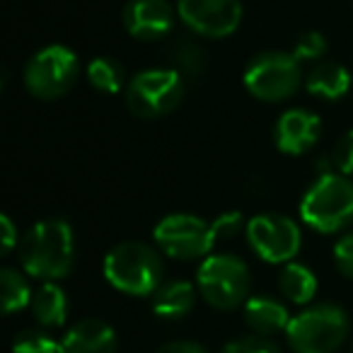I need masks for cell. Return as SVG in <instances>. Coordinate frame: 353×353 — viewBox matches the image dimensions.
I'll list each match as a JSON object with an SVG mask.
<instances>
[{
  "instance_id": "obj_1",
  "label": "cell",
  "mask_w": 353,
  "mask_h": 353,
  "mask_svg": "<svg viewBox=\"0 0 353 353\" xmlns=\"http://www.w3.org/2000/svg\"><path fill=\"white\" fill-rule=\"evenodd\" d=\"M20 264L27 276L39 281H61L73 271L75 235L61 218H46L32 225L20 240Z\"/></svg>"
},
{
  "instance_id": "obj_2",
  "label": "cell",
  "mask_w": 353,
  "mask_h": 353,
  "mask_svg": "<svg viewBox=\"0 0 353 353\" xmlns=\"http://www.w3.org/2000/svg\"><path fill=\"white\" fill-rule=\"evenodd\" d=\"M104 279L114 290L133 298H152L162 285V256L145 242H119L104 256Z\"/></svg>"
},
{
  "instance_id": "obj_3",
  "label": "cell",
  "mask_w": 353,
  "mask_h": 353,
  "mask_svg": "<svg viewBox=\"0 0 353 353\" xmlns=\"http://www.w3.org/2000/svg\"><path fill=\"white\" fill-rule=\"evenodd\" d=\"M300 218L319 235H334L353 223V182L341 172H324L300 201Z\"/></svg>"
},
{
  "instance_id": "obj_4",
  "label": "cell",
  "mask_w": 353,
  "mask_h": 353,
  "mask_svg": "<svg viewBox=\"0 0 353 353\" xmlns=\"http://www.w3.org/2000/svg\"><path fill=\"white\" fill-rule=\"evenodd\" d=\"M348 329L351 322L343 307L322 303L295 314L285 329V339L295 353H334L346 341Z\"/></svg>"
},
{
  "instance_id": "obj_5",
  "label": "cell",
  "mask_w": 353,
  "mask_h": 353,
  "mask_svg": "<svg viewBox=\"0 0 353 353\" xmlns=\"http://www.w3.org/2000/svg\"><path fill=\"white\" fill-rule=\"evenodd\" d=\"M250 266L235 254H211L196 271L199 295L216 310H235L250 298Z\"/></svg>"
},
{
  "instance_id": "obj_6",
  "label": "cell",
  "mask_w": 353,
  "mask_h": 353,
  "mask_svg": "<svg viewBox=\"0 0 353 353\" xmlns=\"http://www.w3.org/2000/svg\"><path fill=\"white\" fill-rule=\"evenodd\" d=\"M242 83L259 102H285L303 85V65L288 51H264L247 63Z\"/></svg>"
},
{
  "instance_id": "obj_7",
  "label": "cell",
  "mask_w": 353,
  "mask_h": 353,
  "mask_svg": "<svg viewBox=\"0 0 353 353\" xmlns=\"http://www.w3.org/2000/svg\"><path fill=\"white\" fill-rule=\"evenodd\" d=\"M187 80L174 68L141 70L126 85V107L138 119H160L179 107Z\"/></svg>"
},
{
  "instance_id": "obj_8",
  "label": "cell",
  "mask_w": 353,
  "mask_h": 353,
  "mask_svg": "<svg viewBox=\"0 0 353 353\" xmlns=\"http://www.w3.org/2000/svg\"><path fill=\"white\" fill-rule=\"evenodd\" d=\"M80 75V61L73 49L51 44L39 49L25 65V88L37 99H59L73 90Z\"/></svg>"
},
{
  "instance_id": "obj_9",
  "label": "cell",
  "mask_w": 353,
  "mask_h": 353,
  "mask_svg": "<svg viewBox=\"0 0 353 353\" xmlns=\"http://www.w3.org/2000/svg\"><path fill=\"white\" fill-rule=\"evenodd\" d=\"M155 245L162 254L176 261H194L211 256L216 247V232L208 221L192 213H172L165 216L152 230Z\"/></svg>"
},
{
  "instance_id": "obj_10",
  "label": "cell",
  "mask_w": 353,
  "mask_h": 353,
  "mask_svg": "<svg viewBox=\"0 0 353 353\" xmlns=\"http://www.w3.org/2000/svg\"><path fill=\"white\" fill-rule=\"evenodd\" d=\"M247 242L266 264H290L303 247L298 223L281 213H261L247 221Z\"/></svg>"
},
{
  "instance_id": "obj_11",
  "label": "cell",
  "mask_w": 353,
  "mask_h": 353,
  "mask_svg": "<svg viewBox=\"0 0 353 353\" xmlns=\"http://www.w3.org/2000/svg\"><path fill=\"white\" fill-rule=\"evenodd\" d=\"M176 15L194 34L225 39L242 22L240 0H176Z\"/></svg>"
},
{
  "instance_id": "obj_12",
  "label": "cell",
  "mask_w": 353,
  "mask_h": 353,
  "mask_svg": "<svg viewBox=\"0 0 353 353\" xmlns=\"http://www.w3.org/2000/svg\"><path fill=\"white\" fill-rule=\"evenodd\" d=\"M176 17L170 0H128L121 20L133 39L157 41L170 37Z\"/></svg>"
},
{
  "instance_id": "obj_13",
  "label": "cell",
  "mask_w": 353,
  "mask_h": 353,
  "mask_svg": "<svg viewBox=\"0 0 353 353\" xmlns=\"http://www.w3.org/2000/svg\"><path fill=\"white\" fill-rule=\"evenodd\" d=\"M322 136V119L307 109H288L276 119L274 143L283 155H305Z\"/></svg>"
},
{
  "instance_id": "obj_14",
  "label": "cell",
  "mask_w": 353,
  "mask_h": 353,
  "mask_svg": "<svg viewBox=\"0 0 353 353\" xmlns=\"http://www.w3.org/2000/svg\"><path fill=\"white\" fill-rule=\"evenodd\" d=\"M59 353H117V332L99 317H85L61 339Z\"/></svg>"
},
{
  "instance_id": "obj_15",
  "label": "cell",
  "mask_w": 353,
  "mask_h": 353,
  "mask_svg": "<svg viewBox=\"0 0 353 353\" xmlns=\"http://www.w3.org/2000/svg\"><path fill=\"white\" fill-rule=\"evenodd\" d=\"M245 307V322L256 336H271V334H285L290 324V312L281 300L271 295H250Z\"/></svg>"
},
{
  "instance_id": "obj_16",
  "label": "cell",
  "mask_w": 353,
  "mask_h": 353,
  "mask_svg": "<svg viewBox=\"0 0 353 353\" xmlns=\"http://www.w3.org/2000/svg\"><path fill=\"white\" fill-rule=\"evenodd\" d=\"M196 293L199 288H194V283H189L184 279L167 281L152 293L150 307L160 319H170V322L172 319H182L196 305Z\"/></svg>"
},
{
  "instance_id": "obj_17",
  "label": "cell",
  "mask_w": 353,
  "mask_h": 353,
  "mask_svg": "<svg viewBox=\"0 0 353 353\" xmlns=\"http://www.w3.org/2000/svg\"><path fill=\"white\" fill-rule=\"evenodd\" d=\"M305 88H307V92L314 94V97L336 102V99H341L343 94H348V90H351V73H348L341 63L319 61L307 73V78H305Z\"/></svg>"
},
{
  "instance_id": "obj_18",
  "label": "cell",
  "mask_w": 353,
  "mask_h": 353,
  "mask_svg": "<svg viewBox=\"0 0 353 353\" xmlns=\"http://www.w3.org/2000/svg\"><path fill=\"white\" fill-rule=\"evenodd\" d=\"M32 317L46 329L63 327L65 319H68V295L54 281H46L32 295Z\"/></svg>"
},
{
  "instance_id": "obj_19",
  "label": "cell",
  "mask_w": 353,
  "mask_h": 353,
  "mask_svg": "<svg viewBox=\"0 0 353 353\" xmlns=\"http://www.w3.org/2000/svg\"><path fill=\"white\" fill-rule=\"evenodd\" d=\"M279 288L283 298L293 305H310L317 295V276L310 266L290 261L279 274Z\"/></svg>"
},
{
  "instance_id": "obj_20",
  "label": "cell",
  "mask_w": 353,
  "mask_h": 353,
  "mask_svg": "<svg viewBox=\"0 0 353 353\" xmlns=\"http://www.w3.org/2000/svg\"><path fill=\"white\" fill-rule=\"evenodd\" d=\"M0 293H3V312L12 314L30 307L34 290L30 288V281L25 279L22 271L6 266V269L0 271Z\"/></svg>"
},
{
  "instance_id": "obj_21",
  "label": "cell",
  "mask_w": 353,
  "mask_h": 353,
  "mask_svg": "<svg viewBox=\"0 0 353 353\" xmlns=\"http://www.w3.org/2000/svg\"><path fill=\"white\" fill-rule=\"evenodd\" d=\"M170 59H172V68L182 75L184 80L201 78L203 70H206V56H203V51L192 39H184V37L172 44Z\"/></svg>"
},
{
  "instance_id": "obj_22",
  "label": "cell",
  "mask_w": 353,
  "mask_h": 353,
  "mask_svg": "<svg viewBox=\"0 0 353 353\" xmlns=\"http://www.w3.org/2000/svg\"><path fill=\"white\" fill-rule=\"evenodd\" d=\"M88 80L97 92L117 94L121 92L123 83H126V75H123L121 63L99 56V59H92L88 63Z\"/></svg>"
},
{
  "instance_id": "obj_23",
  "label": "cell",
  "mask_w": 353,
  "mask_h": 353,
  "mask_svg": "<svg viewBox=\"0 0 353 353\" xmlns=\"http://www.w3.org/2000/svg\"><path fill=\"white\" fill-rule=\"evenodd\" d=\"M61 341H56L44 329H25L12 339V353H59Z\"/></svg>"
},
{
  "instance_id": "obj_24",
  "label": "cell",
  "mask_w": 353,
  "mask_h": 353,
  "mask_svg": "<svg viewBox=\"0 0 353 353\" xmlns=\"http://www.w3.org/2000/svg\"><path fill=\"white\" fill-rule=\"evenodd\" d=\"M329 44L324 39L322 32H305V34L298 37L293 46V56L303 63V61H312V63H319L322 56L327 54Z\"/></svg>"
},
{
  "instance_id": "obj_25",
  "label": "cell",
  "mask_w": 353,
  "mask_h": 353,
  "mask_svg": "<svg viewBox=\"0 0 353 353\" xmlns=\"http://www.w3.org/2000/svg\"><path fill=\"white\" fill-rule=\"evenodd\" d=\"M221 353H281V348L266 336H242L225 343Z\"/></svg>"
},
{
  "instance_id": "obj_26",
  "label": "cell",
  "mask_w": 353,
  "mask_h": 353,
  "mask_svg": "<svg viewBox=\"0 0 353 353\" xmlns=\"http://www.w3.org/2000/svg\"><path fill=\"white\" fill-rule=\"evenodd\" d=\"M213 232H216V240H230V237L240 235L242 230H247V221L240 211H228L221 213L216 221H211Z\"/></svg>"
},
{
  "instance_id": "obj_27",
  "label": "cell",
  "mask_w": 353,
  "mask_h": 353,
  "mask_svg": "<svg viewBox=\"0 0 353 353\" xmlns=\"http://www.w3.org/2000/svg\"><path fill=\"white\" fill-rule=\"evenodd\" d=\"M332 162L341 174L353 176V128L351 131H346L336 141L334 152H332Z\"/></svg>"
},
{
  "instance_id": "obj_28",
  "label": "cell",
  "mask_w": 353,
  "mask_h": 353,
  "mask_svg": "<svg viewBox=\"0 0 353 353\" xmlns=\"http://www.w3.org/2000/svg\"><path fill=\"white\" fill-rule=\"evenodd\" d=\"M334 264L346 279H353V232L343 235L334 245Z\"/></svg>"
},
{
  "instance_id": "obj_29",
  "label": "cell",
  "mask_w": 353,
  "mask_h": 353,
  "mask_svg": "<svg viewBox=\"0 0 353 353\" xmlns=\"http://www.w3.org/2000/svg\"><path fill=\"white\" fill-rule=\"evenodd\" d=\"M0 232H3V254H10L15 247H20V240H17V228L8 213L0 216Z\"/></svg>"
},
{
  "instance_id": "obj_30",
  "label": "cell",
  "mask_w": 353,
  "mask_h": 353,
  "mask_svg": "<svg viewBox=\"0 0 353 353\" xmlns=\"http://www.w3.org/2000/svg\"><path fill=\"white\" fill-rule=\"evenodd\" d=\"M155 353H208V351L196 341H170L157 348Z\"/></svg>"
}]
</instances>
